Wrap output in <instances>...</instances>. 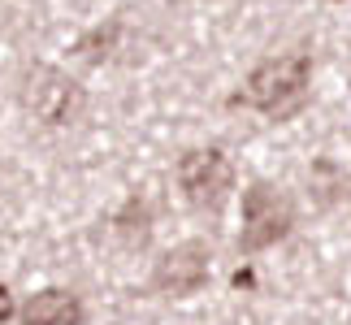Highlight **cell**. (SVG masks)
Wrapping results in <instances>:
<instances>
[{
    "mask_svg": "<svg viewBox=\"0 0 351 325\" xmlns=\"http://www.w3.org/2000/svg\"><path fill=\"white\" fill-rule=\"evenodd\" d=\"M208 282V248L204 243H182L165 252L152 269V287L160 295H195Z\"/></svg>",
    "mask_w": 351,
    "mask_h": 325,
    "instance_id": "obj_5",
    "label": "cell"
},
{
    "mask_svg": "<svg viewBox=\"0 0 351 325\" xmlns=\"http://www.w3.org/2000/svg\"><path fill=\"white\" fill-rule=\"evenodd\" d=\"M308 83H313V61L304 52H291V57L256 65L243 91L234 96V104H247L274 121H291L308 104Z\"/></svg>",
    "mask_w": 351,
    "mask_h": 325,
    "instance_id": "obj_1",
    "label": "cell"
},
{
    "mask_svg": "<svg viewBox=\"0 0 351 325\" xmlns=\"http://www.w3.org/2000/svg\"><path fill=\"white\" fill-rule=\"evenodd\" d=\"M22 325H83V304L70 291H39L22 304Z\"/></svg>",
    "mask_w": 351,
    "mask_h": 325,
    "instance_id": "obj_6",
    "label": "cell"
},
{
    "mask_svg": "<svg viewBox=\"0 0 351 325\" xmlns=\"http://www.w3.org/2000/svg\"><path fill=\"white\" fill-rule=\"evenodd\" d=\"M18 100H22L26 113L35 121H44V126H74L87 108L83 87H78L70 74L52 70V65H31V70L22 74Z\"/></svg>",
    "mask_w": 351,
    "mask_h": 325,
    "instance_id": "obj_2",
    "label": "cell"
},
{
    "mask_svg": "<svg viewBox=\"0 0 351 325\" xmlns=\"http://www.w3.org/2000/svg\"><path fill=\"white\" fill-rule=\"evenodd\" d=\"M117 226H121V239H126L130 248H139V243H147V204H139V200H130V204L121 208Z\"/></svg>",
    "mask_w": 351,
    "mask_h": 325,
    "instance_id": "obj_7",
    "label": "cell"
},
{
    "mask_svg": "<svg viewBox=\"0 0 351 325\" xmlns=\"http://www.w3.org/2000/svg\"><path fill=\"white\" fill-rule=\"evenodd\" d=\"M113 39H117V26H100V31H91L83 44H78V57L83 61H104L113 52Z\"/></svg>",
    "mask_w": 351,
    "mask_h": 325,
    "instance_id": "obj_8",
    "label": "cell"
},
{
    "mask_svg": "<svg viewBox=\"0 0 351 325\" xmlns=\"http://www.w3.org/2000/svg\"><path fill=\"white\" fill-rule=\"evenodd\" d=\"M178 186L195 208H217L234 186V169H230V160H226V152H217V147H208V152H186L178 160Z\"/></svg>",
    "mask_w": 351,
    "mask_h": 325,
    "instance_id": "obj_4",
    "label": "cell"
},
{
    "mask_svg": "<svg viewBox=\"0 0 351 325\" xmlns=\"http://www.w3.org/2000/svg\"><path fill=\"white\" fill-rule=\"evenodd\" d=\"M291 221H295V213H291V204L274 191V186H265V182L247 186V191H243L239 252H265V248H274L278 239L291 234Z\"/></svg>",
    "mask_w": 351,
    "mask_h": 325,
    "instance_id": "obj_3",
    "label": "cell"
},
{
    "mask_svg": "<svg viewBox=\"0 0 351 325\" xmlns=\"http://www.w3.org/2000/svg\"><path fill=\"white\" fill-rule=\"evenodd\" d=\"M9 317H13V295H9V287H0V325Z\"/></svg>",
    "mask_w": 351,
    "mask_h": 325,
    "instance_id": "obj_9",
    "label": "cell"
}]
</instances>
